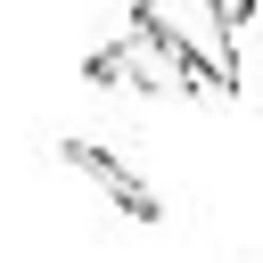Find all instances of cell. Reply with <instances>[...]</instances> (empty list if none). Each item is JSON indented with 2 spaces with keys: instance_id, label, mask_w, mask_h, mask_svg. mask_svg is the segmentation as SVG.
<instances>
[{
  "instance_id": "cell-1",
  "label": "cell",
  "mask_w": 263,
  "mask_h": 263,
  "mask_svg": "<svg viewBox=\"0 0 263 263\" xmlns=\"http://www.w3.org/2000/svg\"><path fill=\"white\" fill-rule=\"evenodd\" d=\"M255 16V0H132V33L189 74V90L205 99H238V25Z\"/></svg>"
},
{
  "instance_id": "cell-2",
  "label": "cell",
  "mask_w": 263,
  "mask_h": 263,
  "mask_svg": "<svg viewBox=\"0 0 263 263\" xmlns=\"http://www.w3.org/2000/svg\"><path fill=\"white\" fill-rule=\"evenodd\" d=\"M58 156H66L74 173H90V181H99V197H107L115 214H132L140 230H156V222H164V197H156V189H148V181H140L115 148H99V140H66Z\"/></svg>"
}]
</instances>
